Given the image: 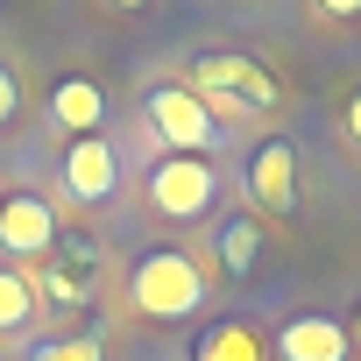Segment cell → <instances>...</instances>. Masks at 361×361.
Masks as SVG:
<instances>
[{
    "label": "cell",
    "instance_id": "6da1fadb",
    "mask_svg": "<svg viewBox=\"0 0 361 361\" xmlns=\"http://www.w3.org/2000/svg\"><path fill=\"white\" fill-rule=\"evenodd\" d=\"M213 290H220V269H213L206 241H156L121 269V305L142 326H192V319H206Z\"/></svg>",
    "mask_w": 361,
    "mask_h": 361
},
{
    "label": "cell",
    "instance_id": "7a4b0ae2",
    "mask_svg": "<svg viewBox=\"0 0 361 361\" xmlns=\"http://www.w3.org/2000/svg\"><path fill=\"white\" fill-rule=\"evenodd\" d=\"M135 192H142V213L170 234H199L227 213V170L213 156H170V149H149L142 177H135Z\"/></svg>",
    "mask_w": 361,
    "mask_h": 361
},
{
    "label": "cell",
    "instance_id": "3957f363",
    "mask_svg": "<svg viewBox=\"0 0 361 361\" xmlns=\"http://www.w3.org/2000/svg\"><path fill=\"white\" fill-rule=\"evenodd\" d=\"M128 192H135V163H128V149H121L114 128L71 135V142L57 149V170H50V199H57V213L99 220V213H114Z\"/></svg>",
    "mask_w": 361,
    "mask_h": 361
},
{
    "label": "cell",
    "instance_id": "277c9868",
    "mask_svg": "<svg viewBox=\"0 0 361 361\" xmlns=\"http://www.w3.org/2000/svg\"><path fill=\"white\" fill-rule=\"evenodd\" d=\"M135 121H142V135H149L156 149H170V156H213V163H220V149H227V128L206 114V99H199L185 78H149L142 99H135Z\"/></svg>",
    "mask_w": 361,
    "mask_h": 361
},
{
    "label": "cell",
    "instance_id": "5b68a950",
    "mask_svg": "<svg viewBox=\"0 0 361 361\" xmlns=\"http://www.w3.org/2000/svg\"><path fill=\"white\" fill-rule=\"evenodd\" d=\"M234 185H241V206L262 220V227H290L298 206H305V185H298V142L283 128L255 135L241 170H234Z\"/></svg>",
    "mask_w": 361,
    "mask_h": 361
},
{
    "label": "cell",
    "instance_id": "8992f818",
    "mask_svg": "<svg viewBox=\"0 0 361 361\" xmlns=\"http://www.w3.org/2000/svg\"><path fill=\"white\" fill-rule=\"evenodd\" d=\"M64 248V213L43 185H8L0 199V262L8 269H36Z\"/></svg>",
    "mask_w": 361,
    "mask_h": 361
},
{
    "label": "cell",
    "instance_id": "52a82bcc",
    "mask_svg": "<svg viewBox=\"0 0 361 361\" xmlns=\"http://www.w3.org/2000/svg\"><path fill=\"white\" fill-rule=\"evenodd\" d=\"M185 85H192V92H227V99L255 106L262 121H276V114L290 106L283 78H276L262 57H248V50H199V57L185 64Z\"/></svg>",
    "mask_w": 361,
    "mask_h": 361
},
{
    "label": "cell",
    "instance_id": "ba28073f",
    "mask_svg": "<svg viewBox=\"0 0 361 361\" xmlns=\"http://www.w3.org/2000/svg\"><path fill=\"white\" fill-rule=\"evenodd\" d=\"M269 361H354L347 319L333 305H290L269 326Z\"/></svg>",
    "mask_w": 361,
    "mask_h": 361
},
{
    "label": "cell",
    "instance_id": "9c48e42d",
    "mask_svg": "<svg viewBox=\"0 0 361 361\" xmlns=\"http://www.w3.org/2000/svg\"><path fill=\"white\" fill-rule=\"evenodd\" d=\"M106 114H114V99H106V85H99L92 71H57L50 92H43V121H50L64 142H71V135H99Z\"/></svg>",
    "mask_w": 361,
    "mask_h": 361
},
{
    "label": "cell",
    "instance_id": "30bf717a",
    "mask_svg": "<svg viewBox=\"0 0 361 361\" xmlns=\"http://www.w3.org/2000/svg\"><path fill=\"white\" fill-rule=\"evenodd\" d=\"M262 248H269V227H262L248 206H227V213L213 220V234H206V255H213L220 283H248V276L262 269Z\"/></svg>",
    "mask_w": 361,
    "mask_h": 361
},
{
    "label": "cell",
    "instance_id": "8fae6325",
    "mask_svg": "<svg viewBox=\"0 0 361 361\" xmlns=\"http://www.w3.org/2000/svg\"><path fill=\"white\" fill-rule=\"evenodd\" d=\"M50 326H43V290L29 283V269H8L0 262V347H36Z\"/></svg>",
    "mask_w": 361,
    "mask_h": 361
},
{
    "label": "cell",
    "instance_id": "7c38bea8",
    "mask_svg": "<svg viewBox=\"0 0 361 361\" xmlns=\"http://www.w3.org/2000/svg\"><path fill=\"white\" fill-rule=\"evenodd\" d=\"M192 361H269V333L255 319H206L192 333Z\"/></svg>",
    "mask_w": 361,
    "mask_h": 361
},
{
    "label": "cell",
    "instance_id": "4fadbf2b",
    "mask_svg": "<svg viewBox=\"0 0 361 361\" xmlns=\"http://www.w3.org/2000/svg\"><path fill=\"white\" fill-rule=\"evenodd\" d=\"M114 340L99 326H78V333H43L36 347H22V361H106Z\"/></svg>",
    "mask_w": 361,
    "mask_h": 361
},
{
    "label": "cell",
    "instance_id": "5bb4252c",
    "mask_svg": "<svg viewBox=\"0 0 361 361\" xmlns=\"http://www.w3.org/2000/svg\"><path fill=\"white\" fill-rule=\"evenodd\" d=\"M22 106H29V78H22V64H15V57H0V128H15V121H22Z\"/></svg>",
    "mask_w": 361,
    "mask_h": 361
},
{
    "label": "cell",
    "instance_id": "9a60e30c",
    "mask_svg": "<svg viewBox=\"0 0 361 361\" xmlns=\"http://www.w3.org/2000/svg\"><path fill=\"white\" fill-rule=\"evenodd\" d=\"M333 135H340V149H347V156H361V85H347V92H340V106H333Z\"/></svg>",
    "mask_w": 361,
    "mask_h": 361
},
{
    "label": "cell",
    "instance_id": "2e32d148",
    "mask_svg": "<svg viewBox=\"0 0 361 361\" xmlns=\"http://www.w3.org/2000/svg\"><path fill=\"white\" fill-rule=\"evenodd\" d=\"M305 8H312L319 29H354L361 22V0H305Z\"/></svg>",
    "mask_w": 361,
    "mask_h": 361
},
{
    "label": "cell",
    "instance_id": "e0dca14e",
    "mask_svg": "<svg viewBox=\"0 0 361 361\" xmlns=\"http://www.w3.org/2000/svg\"><path fill=\"white\" fill-rule=\"evenodd\" d=\"M340 319H347V347H354V361H361V298H354Z\"/></svg>",
    "mask_w": 361,
    "mask_h": 361
},
{
    "label": "cell",
    "instance_id": "ac0fdd59",
    "mask_svg": "<svg viewBox=\"0 0 361 361\" xmlns=\"http://www.w3.org/2000/svg\"><path fill=\"white\" fill-rule=\"evenodd\" d=\"M99 8H114V15H135V8H149V0H99Z\"/></svg>",
    "mask_w": 361,
    "mask_h": 361
},
{
    "label": "cell",
    "instance_id": "d6986e66",
    "mask_svg": "<svg viewBox=\"0 0 361 361\" xmlns=\"http://www.w3.org/2000/svg\"><path fill=\"white\" fill-rule=\"evenodd\" d=\"M0 199H8V177H0Z\"/></svg>",
    "mask_w": 361,
    "mask_h": 361
}]
</instances>
